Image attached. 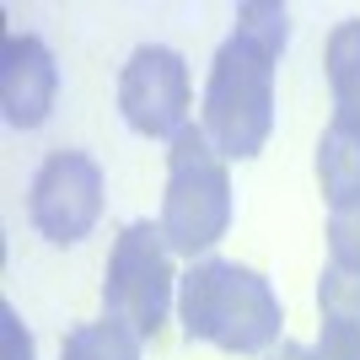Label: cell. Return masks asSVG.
<instances>
[{
  "label": "cell",
  "instance_id": "cell-11",
  "mask_svg": "<svg viewBox=\"0 0 360 360\" xmlns=\"http://www.w3.org/2000/svg\"><path fill=\"white\" fill-rule=\"evenodd\" d=\"M317 312H323V323H349V328H360V274H345V269H323V280H317Z\"/></svg>",
  "mask_w": 360,
  "mask_h": 360
},
{
  "label": "cell",
  "instance_id": "cell-5",
  "mask_svg": "<svg viewBox=\"0 0 360 360\" xmlns=\"http://www.w3.org/2000/svg\"><path fill=\"white\" fill-rule=\"evenodd\" d=\"M119 108L124 124L146 140H178L188 129V108H194V86H188V65L178 49L146 44L129 54L119 75Z\"/></svg>",
  "mask_w": 360,
  "mask_h": 360
},
{
  "label": "cell",
  "instance_id": "cell-1",
  "mask_svg": "<svg viewBox=\"0 0 360 360\" xmlns=\"http://www.w3.org/2000/svg\"><path fill=\"white\" fill-rule=\"evenodd\" d=\"M290 38V11L280 0L237 6V27L221 44L205 81L199 129L226 162H253L274 129V60Z\"/></svg>",
  "mask_w": 360,
  "mask_h": 360
},
{
  "label": "cell",
  "instance_id": "cell-14",
  "mask_svg": "<svg viewBox=\"0 0 360 360\" xmlns=\"http://www.w3.org/2000/svg\"><path fill=\"white\" fill-rule=\"evenodd\" d=\"M269 360H312V349H307V345H290V339H285V345L274 349Z\"/></svg>",
  "mask_w": 360,
  "mask_h": 360
},
{
  "label": "cell",
  "instance_id": "cell-8",
  "mask_svg": "<svg viewBox=\"0 0 360 360\" xmlns=\"http://www.w3.org/2000/svg\"><path fill=\"white\" fill-rule=\"evenodd\" d=\"M328 86H333V129L360 140V16L328 32Z\"/></svg>",
  "mask_w": 360,
  "mask_h": 360
},
{
  "label": "cell",
  "instance_id": "cell-7",
  "mask_svg": "<svg viewBox=\"0 0 360 360\" xmlns=\"http://www.w3.org/2000/svg\"><path fill=\"white\" fill-rule=\"evenodd\" d=\"M54 91H60V70H54L49 44L32 32H11L0 44V113H6V124L38 129L54 108Z\"/></svg>",
  "mask_w": 360,
  "mask_h": 360
},
{
  "label": "cell",
  "instance_id": "cell-2",
  "mask_svg": "<svg viewBox=\"0 0 360 360\" xmlns=\"http://www.w3.org/2000/svg\"><path fill=\"white\" fill-rule=\"evenodd\" d=\"M178 323L188 339L215 345L226 355H264L280 339V296L258 269L199 258L178 280Z\"/></svg>",
  "mask_w": 360,
  "mask_h": 360
},
{
  "label": "cell",
  "instance_id": "cell-6",
  "mask_svg": "<svg viewBox=\"0 0 360 360\" xmlns=\"http://www.w3.org/2000/svg\"><path fill=\"white\" fill-rule=\"evenodd\" d=\"M27 210L32 226L60 248L91 237V226L103 221V167L86 150H54L32 178Z\"/></svg>",
  "mask_w": 360,
  "mask_h": 360
},
{
  "label": "cell",
  "instance_id": "cell-13",
  "mask_svg": "<svg viewBox=\"0 0 360 360\" xmlns=\"http://www.w3.org/2000/svg\"><path fill=\"white\" fill-rule=\"evenodd\" d=\"M312 360H360V328L349 323H323L312 345Z\"/></svg>",
  "mask_w": 360,
  "mask_h": 360
},
{
  "label": "cell",
  "instance_id": "cell-12",
  "mask_svg": "<svg viewBox=\"0 0 360 360\" xmlns=\"http://www.w3.org/2000/svg\"><path fill=\"white\" fill-rule=\"evenodd\" d=\"M328 264L345 274H360V199L328 215Z\"/></svg>",
  "mask_w": 360,
  "mask_h": 360
},
{
  "label": "cell",
  "instance_id": "cell-4",
  "mask_svg": "<svg viewBox=\"0 0 360 360\" xmlns=\"http://www.w3.org/2000/svg\"><path fill=\"white\" fill-rule=\"evenodd\" d=\"M172 248H167L162 226L150 221H129L113 242V258H108V280H103V307L108 317H119L140 339H156L167 323V307H172Z\"/></svg>",
  "mask_w": 360,
  "mask_h": 360
},
{
  "label": "cell",
  "instance_id": "cell-3",
  "mask_svg": "<svg viewBox=\"0 0 360 360\" xmlns=\"http://www.w3.org/2000/svg\"><path fill=\"white\" fill-rule=\"evenodd\" d=\"M162 237L172 253L194 258L210 253L231 226V178L226 156L210 146V135L188 124L167 150V194H162Z\"/></svg>",
  "mask_w": 360,
  "mask_h": 360
},
{
  "label": "cell",
  "instance_id": "cell-10",
  "mask_svg": "<svg viewBox=\"0 0 360 360\" xmlns=\"http://www.w3.org/2000/svg\"><path fill=\"white\" fill-rule=\"evenodd\" d=\"M140 339L129 323L119 317H103V323H81V328L65 333L60 360H140Z\"/></svg>",
  "mask_w": 360,
  "mask_h": 360
},
{
  "label": "cell",
  "instance_id": "cell-9",
  "mask_svg": "<svg viewBox=\"0 0 360 360\" xmlns=\"http://www.w3.org/2000/svg\"><path fill=\"white\" fill-rule=\"evenodd\" d=\"M317 188L328 199V210H345L360 199V140L333 129V124L317 140Z\"/></svg>",
  "mask_w": 360,
  "mask_h": 360
}]
</instances>
